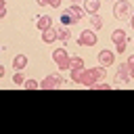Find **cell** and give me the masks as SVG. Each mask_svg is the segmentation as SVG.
Segmentation results:
<instances>
[{
    "mask_svg": "<svg viewBox=\"0 0 134 134\" xmlns=\"http://www.w3.org/2000/svg\"><path fill=\"white\" fill-rule=\"evenodd\" d=\"M69 77L75 82V84H82V86H92L94 82H103L107 77V69L105 65L100 67H82V69H71Z\"/></svg>",
    "mask_w": 134,
    "mask_h": 134,
    "instance_id": "6da1fadb",
    "label": "cell"
},
{
    "mask_svg": "<svg viewBox=\"0 0 134 134\" xmlns=\"http://www.w3.org/2000/svg\"><path fill=\"white\" fill-rule=\"evenodd\" d=\"M113 17L115 19H128L132 17V6L128 0H115L113 4Z\"/></svg>",
    "mask_w": 134,
    "mask_h": 134,
    "instance_id": "7a4b0ae2",
    "label": "cell"
},
{
    "mask_svg": "<svg viewBox=\"0 0 134 134\" xmlns=\"http://www.w3.org/2000/svg\"><path fill=\"white\" fill-rule=\"evenodd\" d=\"M52 61L57 63V67H59V69H67V67H69L71 57H69V52H67L65 48H57V50H52Z\"/></svg>",
    "mask_w": 134,
    "mask_h": 134,
    "instance_id": "3957f363",
    "label": "cell"
},
{
    "mask_svg": "<svg viewBox=\"0 0 134 134\" xmlns=\"http://www.w3.org/2000/svg\"><path fill=\"white\" fill-rule=\"evenodd\" d=\"M65 82L61 80V75H57V73H50V75H46L42 82H40V88H44V90H54V88H61Z\"/></svg>",
    "mask_w": 134,
    "mask_h": 134,
    "instance_id": "277c9868",
    "label": "cell"
},
{
    "mask_svg": "<svg viewBox=\"0 0 134 134\" xmlns=\"http://www.w3.org/2000/svg\"><path fill=\"white\" fill-rule=\"evenodd\" d=\"M77 44L80 46H94L96 44V34L92 29H84L80 34V38H77Z\"/></svg>",
    "mask_w": 134,
    "mask_h": 134,
    "instance_id": "5b68a950",
    "label": "cell"
},
{
    "mask_svg": "<svg viewBox=\"0 0 134 134\" xmlns=\"http://www.w3.org/2000/svg\"><path fill=\"white\" fill-rule=\"evenodd\" d=\"M98 63L105 65V67H109V65L115 63V54H113L111 50H100V52H98Z\"/></svg>",
    "mask_w": 134,
    "mask_h": 134,
    "instance_id": "8992f818",
    "label": "cell"
},
{
    "mask_svg": "<svg viewBox=\"0 0 134 134\" xmlns=\"http://www.w3.org/2000/svg\"><path fill=\"white\" fill-rule=\"evenodd\" d=\"M36 27H38L40 31H46V29H50V27H52V19H50L48 15H42V17H38Z\"/></svg>",
    "mask_w": 134,
    "mask_h": 134,
    "instance_id": "52a82bcc",
    "label": "cell"
},
{
    "mask_svg": "<svg viewBox=\"0 0 134 134\" xmlns=\"http://www.w3.org/2000/svg\"><path fill=\"white\" fill-rule=\"evenodd\" d=\"M54 40H59V31H57L54 27H50V29H46V31H42V42H46V44H50V42H54Z\"/></svg>",
    "mask_w": 134,
    "mask_h": 134,
    "instance_id": "ba28073f",
    "label": "cell"
},
{
    "mask_svg": "<svg viewBox=\"0 0 134 134\" xmlns=\"http://www.w3.org/2000/svg\"><path fill=\"white\" fill-rule=\"evenodd\" d=\"M67 13H69V15H73V19H75V21H80V19L84 17V13H86V10H84L82 6H77V4H69V6H67Z\"/></svg>",
    "mask_w": 134,
    "mask_h": 134,
    "instance_id": "9c48e42d",
    "label": "cell"
},
{
    "mask_svg": "<svg viewBox=\"0 0 134 134\" xmlns=\"http://www.w3.org/2000/svg\"><path fill=\"white\" fill-rule=\"evenodd\" d=\"M13 67H15V71L25 69V67H27V57H25V54H17V57L13 59Z\"/></svg>",
    "mask_w": 134,
    "mask_h": 134,
    "instance_id": "30bf717a",
    "label": "cell"
},
{
    "mask_svg": "<svg viewBox=\"0 0 134 134\" xmlns=\"http://www.w3.org/2000/svg\"><path fill=\"white\" fill-rule=\"evenodd\" d=\"M98 6H100V0H84V10L90 15H94L98 10Z\"/></svg>",
    "mask_w": 134,
    "mask_h": 134,
    "instance_id": "8fae6325",
    "label": "cell"
},
{
    "mask_svg": "<svg viewBox=\"0 0 134 134\" xmlns=\"http://www.w3.org/2000/svg\"><path fill=\"white\" fill-rule=\"evenodd\" d=\"M57 31H59V40H61V42H69V40H71L69 27H65V25H63V27H59Z\"/></svg>",
    "mask_w": 134,
    "mask_h": 134,
    "instance_id": "7c38bea8",
    "label": "cell"
},
{
    "mask_svg": "<svg viewBox=\"0 0 134 134\" xmlns=\"http://www.w3.org/2000/svg\"><path fill=\"white\" fill-rule=\"evenodd\" d=\"M111 40H113L115 44H117V42H124V40H126V31H124V29H113V31H111Z\"/></svg>",
    "mask_w": 134,
    "mask_h": 134,
    "instance_id": "4fadbf2b",
    "label": "cell"
},
{
    "mask_svg": "<svg viewBox=\"0 0 134 134\" xmlns=\"http://www.w3.org/2000/svg\"><path fill=\"white\" fill-rule=\"evenodd\" d=\"M130 82V75H124V73H115V77H113V84L115 86H124V84H128Z\"/></svg>",
    "mask_w": 134,
    "mask_h": 134,
    "instance_id": "5bb4252c",
    "label": "cell"
},
{
    "mask_svg": "<svg viewBox=\"0 0 134 134\" xmlns=\"http://www.w3.org/2000/svg\"><path fill=\"white\" fill-rule=\"evenodd\" d=\"M82 67H84V59H82V57H71L69 69H82Z\"/></svg>",
    "mask_w": 134,
    "mask_h": 134,
    "instance_id": "9a60e30c",
    "label": "cell"
},
{
    "mask_svg": "<svg viewBox=\"0 0 134 134\" xmlns=\"http://www.w3.org/2000/svg\"><path fill=\"white\" fill-rule=\"evenodd\" d=\"M61 23H63V25H65V27H69V25H71V23H77V21H75V19H73V15H69V13H67V10H65V13H63V15H61Z\"/></svg>",
    "mask_w": 134,
    "mask_h": 134,
    "instance_id": "2e32d148",
    "label": "cell"
},
{
    "mask_svg": "<svg viewBox=\"0 0 134 134\" xmlns=\"http://www.w3.org/2000/svg\"><path fill=\"white\" fill-rule=\"evenodd\" d=\"M90 25H92V29H100L103 27V19L94 13V15H90Z\"/></svg>",
    "mask_w": 134,
    "mask_h": 134,
    "instance_id": "e0dca14e",
    "label": "cell"
},
{
    "mask_svg": "<svg viewBox=\"0 0 134 134\" xmlns=\"http://www.w3.org/2000/svg\"><path fill=\"white\" fill-rule=\"evenodd\" d=\"M23 88H25V90H36V88H40V82H36L34 77H31V80H25Z\"/></svg>",
    "mask_w": 134,
    "mask_h": 134,
    "instance_id": "ac0fdd59",
    "label": "cell"
},
{
    "mask_svg": "<svg viewBox=\"0 0 134 134\" xmlns=\"http://www.w3.org/2000/svg\"><path fill=\"white\" fill-rule=\"evenodd\" d=\"M13 84H17V86H23V84H25V77H23L21 71H15V75H13Z\"/></svg>",
    "mask_w": 134,
    "mask_h": 134,
    "instance_id": "d6986e66",
    "label": "cell"
},
{
    "mask_svg": "<svg viewBox=\"0 0 134 134\" xmlns=\"http://www.w3.org/2000/svg\"><path fill=\"white\" fill-rule=\"evenodd\" d=\"M90 88H92V90H109V88H113V86H111V84H103V82H94Z\"/></svg>",
    "mask_w": 134,
    "mask_h": 134,
    "instance_id": "ffe728a7",
    "label": "cell"
},
{
    "mask_svg": "<svg viewBox=\"0 0 134 134\" xmlns=\"http://www.w3.org/2000/svg\"><path fill=\"white\" fill-rule=\"evenodd\" d=\"M0 4H2V6H0V19H2V17H6V2L0 0Z\"/></svg>",
    "mask_w": 134,
    "mask_h": 134,
    "instance_id": "44dd1931",
    "label": "cell"
},
{
    "mask_svg": "<svg viewBox=\"0 0 134 134\" xmlns=\"http://www.w3.org/2000/svg\"><path fill=\"white\" fill-rule=\"evenodd\" d=\"M115 46H117V52H126V46H128V44H126V40H124V42H117Z\"/></svg>",
    "mask_w": 134,
    "mask_h": 134,
    "instance_id": "7402d4cb",
    "label": "cell"
},
{
    "mask_svg": "<svg viewBox=\"0 0 134 134\" xmlns=\"http://www.w3.org/2000/svg\"><path fill=\"white\" fill-rule=\"evenodd\" d=\"M48 4H50L52 8H59V6H61V0H48Z\"/></svg>",
    "mask_w": 134,
    "mask_h": 134,
    "instance_id": "603a6c76",
    "label": "cell"
},
{
    "mask_svg": "<svg viewBox=\"0 0 134 134\" xmlns=\"http://www.w3.org/2000/svg\"><path fill=\"white\" fill-rule=\"evenodd\" d=\"M38 2V6H48V0H36Z\"/></svg>",
    "mask_w": 134,
    "mask_h": 134,
    "instance_id": "cb8c5ba5",
    "label": "cell"
},
{
    "mask_svg": "<svg viewBox=\"0 0 134 134\" xmlns=\"http://www.w3.org/2000/svg\"><path fill=\"white\" fill-rule=\"evenodd\" d=\"M126 63H128V65H130V67H134V54H132V57H130V59H128V61H126Z\"/></svg>",
    "mask_w": 134,
    "mask_h": 134,
    "instance_id": "d4e9b609",
    "label": "cell"
},
{
    "mask_svg": "<svg viewBox=\"0 0 134 134\" xmlns=\"http://www.w3.org/2000/svg\"><path fill=\"white\" fill-rule=\"evenodd\" d=\"M130 80H134V67H130Z\"/></svg>",
    "mask_w": 134,
    "mask_h": 134,
    "instance_id": "484cf974",
    "label": "cell"
},
{
    "mask_svg": "<svg viewBox=\"0 0 134 134\" xmlns=\"http://www.w3.org/2000/svg\"><path fill=\"white\" fill-rule=\"evenodd\" d=\"M130 25H132V29H134V17H130Z\"/></svg>",
    "mask_w": 134,
    "mask_h": 134,
    "instance_id": "4316f807",
    "label": "cell"
},
{
    "mask_svg": "<svg viewBox=\"0 0 134 134\" xmlns=\"http://www.w3.org/2000/svg\"><path fill=\"white\" fill-rule=\"evenodd\" d=\"M75 2H77V0H73V4H75Z\"/></svg>",
    "mask_w": 134,
    "mask_h": 134,
    "instance_id": "83f0119b",
    "label": "cell"
}]
</instances>
